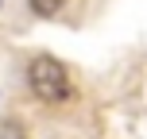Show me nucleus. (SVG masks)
<instances>
[{"label":"nucleus","mask_w":147,"mask_h":139,"mask_svg":"<svg viewBox=\"0 0 147 139\" xmlns=\"http://www.w3.org/2000/svg\"><path fill=\"white\" fill-rule=\"evenodd\" d=\"M27 4H31V12H35V15L51 19V15H58V8L66 4V0H27Z\"/></svg>","instance_id":"nucleus-2"},{"label":"nucleus","mask_w":147,"mask_h":139,"mask_svg":"<svg viewBox=\"0 0 147 139\" xmlns=\"http://www.w3.org/2000/svg\"><path fill=\"white\" fill-rule=\"evenodd\" d=\"M0 139H27V135H23V128L16 124V120H8V124L0 128Z\"/></svg>","instance_id":"nucleus-3"},{"label":"nucleus","mask_w":147,"mask_h":139,"mask_svg":"<svg viewBox=\"0 0 147 139\" xmlns=\"http://www.w3.org/2000/svg\"><path fill=\"white\" fill-rule=\"evenodd\" d=\"M27 85H31V93H35L39 101H47V104H62V101L74 97L66 66H62L58 58H51V54H39L27 66Z\"/></svg>","instance_id":"nucleus-1"}]
</instances>
